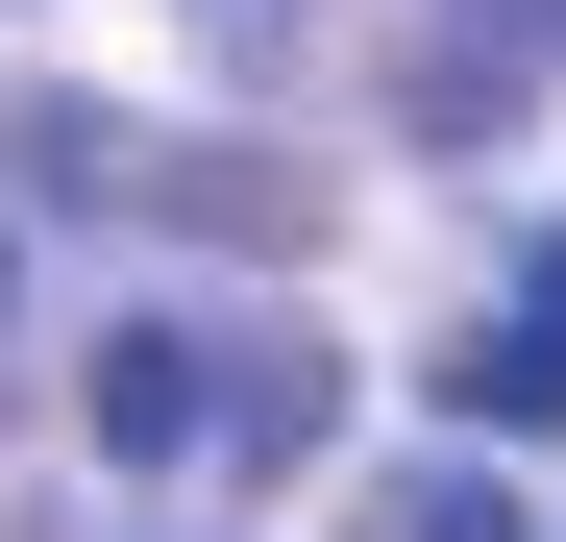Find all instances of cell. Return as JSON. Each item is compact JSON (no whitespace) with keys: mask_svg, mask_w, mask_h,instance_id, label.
<instances>
[{"mask_svg":"<svg viewBox=\"0 0 566 542\" xmlns=\"http://www.w3.org/2000/svg\"><path fill=\"white\" fill-rule=\"evenodd\" d=\"M369 542H517V518L468 493V469H395V518H369Z\"/></svg>","mask_w":566,"mask_h":542,"instance_id":"cell-4","label":"cell"},{"mask_svg":"<svg viewBox=\"0 0 566 542\" xmlns=\"http://www.w3.org/2000/svg\"><path fill=\"white\" fill-rule=\"evenodd\" d=\"M517 271H542V321H566V222H542V247H517Z\"/></svg>","mask_w":566,"mask_h":542,"instance_id":"cell-5","label":"cell"},{"mask_svg":"<svg viewBox=\"0 0 566 542\" xmlns=\"http://www.w3.org/2000/svg\"><path fill=\"white\" fill-rule=\"evenodd\" d=\"M99 444H124V469H271V444H321V345L124 321V345H99Z\"/></svg>","mask_w":566,"mask_h":542,"instance_id":"cell-1","label":"cell"},{"mask_svg":"<svg viewBox=\"0 0 566 542\" xmlns=\"http://www.w3.org/2000/svg\"><path fill=\"white\" fill-rule=\"evenodd\" d=\"M443 419H493V444H566V321L517 296V321H468L443 345Z\"/></svg>","mask_w":566,"mask_h":542,"instance_id":"cell-3","label":"cell"},{"mask_svg":"<svg viewBox=\"0 0 566 542\" xmlns=\"http://www.w3.org/2000/svg\"><path fill=\"white\" fill-rule=\"evenodd\" d=\"M25 173H50V198L172 222V247H296V173H271V148H148V124H99V100H50V124H25Z\"/></svg>","mask_w":566,"mask_h":542,"instance_id":"cell-2","label":"cell"}]
</instances>
